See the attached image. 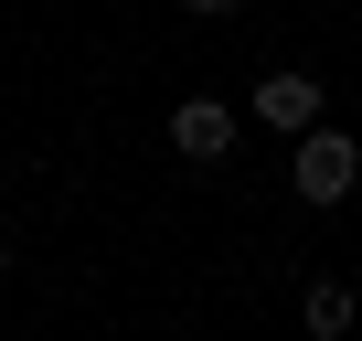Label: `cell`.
<instances>
[{"label": "cell", "instance_id": "1", "mask_svg": "<svg viewBox=\"0 0 362 341\" xmlns=\"http://www.w3.org/2000/svg\"><path fill=\"white\" fill-rule=\"evenodd\" d=\"M288 192H298L309 214H341V203L362 192V139L330 128V117H309V128L288 139Z\"/></svg>", "mask_w": 362, "mask_h": 341}, {"label": "cell", "instance_id": "2", "mask_svg": "<svg viewBox=\"0 0 362 341\" xmlns=\"http://www.w3.org/2000/svg\"><path fill=\"white\" fill-rule=\"evenodd\" d=\"M245 117H256V128H277V139H298L309 117H330V86H320L309 64H267V75L245 86Z\"/></svg>", "mask_w": 362, "mask_h": 341}, {"label": "cell", "instance_id": "3", "mask_svg": "<svg viewBox=\"0 0 362 341\" xmlns=\"http://www.w3.org/2000/svg\"><path fill=\"white\" fill-rule=\"evenodd\" d=\"M170 149L192 160V170L235 160V149H245V107H224V96H181V107H170Z\"/></svg>", "mask_w": 362, "mask_h": 341}, {"label": "cell", "instance_id": "4", "mask_svg": "<svg viewBox=\"0 0 362 341\" xmlns=\"http://www.w3.org/2000/svg\"><path fill=\"white\" fill-rule=\"evenodd\" d=\"M351 320H362V288L351 277H309L298 288V330L309 341H351Z\"/></svg>", "mask_w": 362, "mask_h": 341}, {"label": "cell", "instance_id": "5", "mask_svg": "<svg viewBox=\"0 0 362 341\" xmlns=\"http://www.w3.org/2000/svg\"><path fill=\"white\" fill-rule=\"evenodd\" d=\"M181 11H192V22H235L245 0H181Z\"/></svg>", "mask_w": 362, "mask_h": 341}, {"label": "cell", "instance_id": "6", "mask_svg": "<svg viewBox=\"0 0 362 341\" xmlns=\"http://www.w3.org/2000/svg\"><path fill=\"white\" fill-rule=\"evenodd\" d=\"M11 267H22V256H11V245H0V288H11Z\"/></svg>", "mask_w": 362, "mask_h": 341}, {"label": "cell", "instance_id": "7", "mask_svg": "<svg viewBox=\"0 0 362 341\" xmlns=\"http://www.w3.org/2000/svg\"><path fill=\"white\" fill-rule=\"evenodd\" d=\"M0 203H11V182H0Z\"/></svg>", "mask_w": 362, "mask_h": 341}]
</instances>
